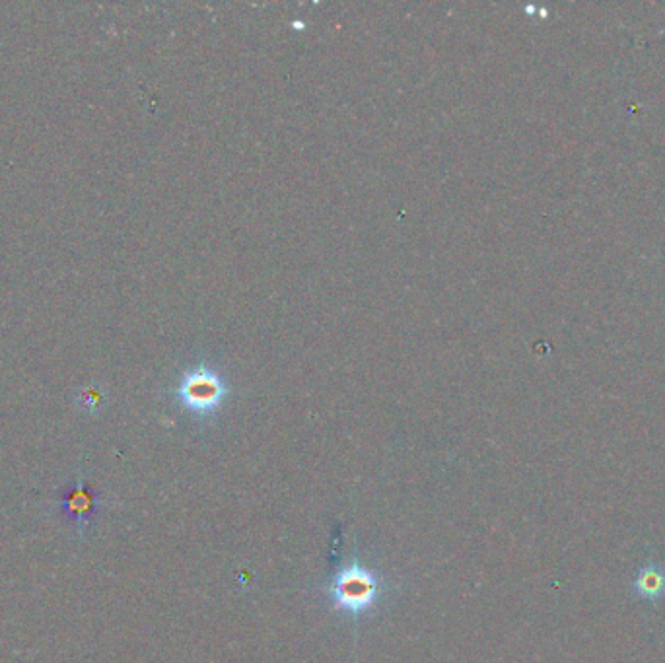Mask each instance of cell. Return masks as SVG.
<instances>
[{
	"label": "cell",
	"mask_w": 665,
	"mask_h": 663,
	"mask_svg": "<svg viewBox=\"0 0 665 663\" xmlns=\"http://www.w3.org/2000/svg\"><path fill=\"white\" fill-rule=\"evenodd\" d=\"M382 594V580L370 568L354 562L343 568L331 586L333 609L360 617L374 609Z\"/></svg>",
	"instance_id": "obj_1"
},
{
	"label": "cell",
	"mask_w": 665,
	"mask_h": 663,
	"mask_svg": "<svg viewBox=\"0 0 665 663\" xmlns=\"http://www.w3.org/2000/svg\"><path fill=\"white\" fill-rule=\"evenodd\" d=\"M224 395L222 380L209 370H197L189 374L179 387V397L195 413L207 415L214 411Z\"/></svg>",
	"instance_id": "obj_2"
},
{
	"label": "cell",
	"mask_w": 665,
	"mask_h": 663,
	"mask_svg": "<svg viewBox=\"0 0 665 663\" xmlns=\"http://www.w3.org/2000/svg\"><path fill=\"white\" fill-rule=\"evenodd\" d=\"M632 594L646 603H660L665 597V568L656 562L640 566L632 578Z\"/></svg>",
	"instance_id": "obj_3"
},
{
	"label": "cell",
	"mask_w": 665,
	"mask_h": 663,
	"mask_svg": "<svg viewBox=\"0 0 665 663\" xmlns=\"http://www.w3.org/2000/svg\"><path fill=\"white\" fill-rule=\"evenodd\" d=\"M92 506H94L92 496L82 485H78L76 489L72 490L67 496V500H65V510L69 512L74 520L88 518L90 512H92Z\"/></svg>",
	"instance_id": "obj_4"
}]
</instances>
